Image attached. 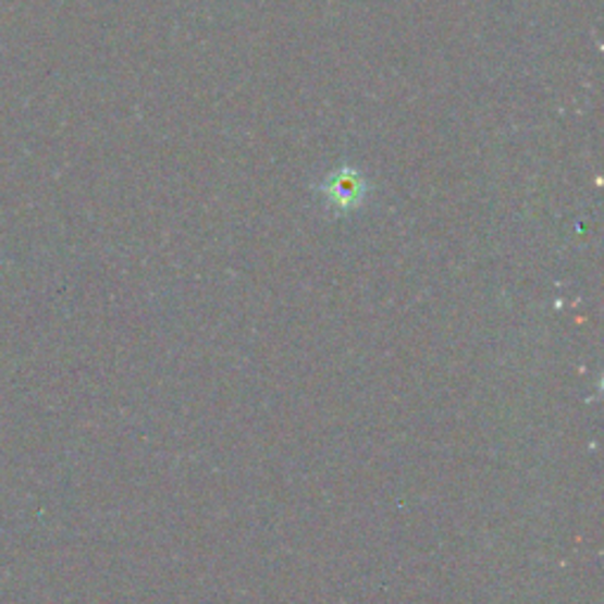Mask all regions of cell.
Segmentation results:
<instances>
[{
	"label": "cell",
	"mask_w": 604,
	"mask_h": 604,
	"mask_svg": "<svg viewBox=\"0 0 604 604\" xmlns=\"http://www.w3.org/2000/svg\"><path fill=\"white\" fill-rule=\"evenodd\" d=\"M319 192L331 208L338 210V213H347V210H355L363 204L369 187L367 180L355 168H338V171H333L321 182Z\"/></svg>",
	"instance_id": "cell-1"
}]
</instances>
